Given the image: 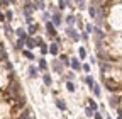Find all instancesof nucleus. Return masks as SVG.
<instances>
[{
  "label": "nucleus",
  "mask_w": 122,
  "mask_h": 119,
  "mask_svg": "<svg viewBox=\"0 0 122 119\" xmlns=\"http://www.w3.org/2000/svg\"><path fill=\"white\" fill-rule=\"evenodd\" d=\"M0 21H5V16H4L2 12H0Z\"/></svg>",
  "instance_id": "58836bf2"
},
{
  "label": "nucleus",
  "mask_w": 122,
  "mask_h": 119,
  "mask_svg": "<svg viewBox=\"0 0 122 119\" xmlns=\"http://www.w3.org/2000/svg\"><path fill=\"white\" fill-rule=\"evenodd\" d=\"M59 61H61V63H63L65 66H68V65H71V60H70V58H68L66 54H63V56H61V60H59Z\"/></svg>",
  "instance_id": "9d476101"
},
{
  "label": "nucleus",
  "mask_w": 122,
  "mask_h": 119,
  "mask_svg": "<svg viewBox=\"0 0 122 119\" xmlns=\"http://www.w3.org/2000/svg\"><path fill=\"white\" fill-rule=\"evenodd\" d=\"M85 112H86V116H93V111H92L90 107H86V111H85Z\"/></svg>",
  "instance_id": "f704fd0d"
},
{
  "label": "nucleus",
  "mask_w": 122,
  "mask_h": 119,
  "mask_svg": "<svg viewBox=\"0 0 122 119\" xmlns=\"http://www.w3.org/2000/svg\"><path fill=\"white\" fill-rule=\"evenodd\" d=\"M68 5H70V2H63V0L59 2V9H65V7H68Z\"/></svg>",
  "instance_id": "7c9ffc66"
},
{
  "label": "nucleus",
  "mask_w": 122,
  "mask_h": 119,
  "mask_svg": "<svg viewBox=\"0 0 122 119\" xmlns=\"http://www.w3.org/2000/svg\"><path fill=\"white\" fill-rule=\"evenodd\" d=\"M61 22H63V17H61V14L59 12H53V26L56 27V26H61Z\"/></svg>",
  "instance_id": "f03ea898"
},
{
  "label": "nucleus",
  "mask_w": 122,
  "mask_h": 119,
  "mask_svg": "<svg viewBox=\"0 0 122 119\" xmlns=\"http://www.w3.org/2000/svg\"><path fill=\"white\" fill-rule=\"evenodd\" d=\"M71 68H73L75 71H76V70H78V71L81 70V65H80V61H78L76 58H73V60H71Z\"/></svg>",
  "instance_id": "423d86ee"
},
{
  "label": "nucleus",
  "mask_w": 122,
  "mask_h": 119,
  "mask_svg": "<svg viewBox=\"0 0 122 119\" xmlns=\"http://www.w3.org/2000/svg\"><path fill=\"white\" fill-rule=\"evenodd\" d=\"M25 46H27L29 49H32V48L36 46V41H34V39H30V38H27V39H25Z\"/></svg>",
  "instance_id": "1a4fd4ad"
},
{
  "label": "nucleus",
  "mask_w": 122,
  "mask_h": 119,
  "mask_svg": "<svg viewBox=\"0 0 122 119\" xmlns=\"http://www.w3.org/2000/svg\"><path fill=\"white\" fill-rule=\"evenodd\" d=\"M46 31H48V34H49V36H53V38H56V36H58L56 27L53 26V22H46Z\"/></svg>",
  "instance_id": "7ed1b4c3"
},
{
  "label": "nucleus",
  "mask_w": 122,
  "mask_h": 119,
  "mask_svg": "<svg viewBox=\"0 0 122 119\" xmlns=\"http://www.w3.org/2000/svg\"><path fill=\"white\" fill-rule=\"evenodd\" d=\"M15 34H17V36H19V39H22V41H25V39H27V32L24 31L22 27H19L17 31H15Z\"/></svg>",
  "instance_id": "39448f33"
},
{
  "label": "nucleus",
  "mask_w": 122,
  "mask_h": 119,
  "mask_svg": "<svg viewBox=\"0 0 122 119\" xmlns=\"http://www.w3.org/2000/svg\"><path fill=\"white\" fill-rule=\"evenodd\" d=\"M105 85H107V87H109V90H112V92H114V90H117V88H119V85H117L115 82H112V80H109V78H107V80H105Z\"/></svg>",
  "instance_id": "20e7f679"
},
{
  "label": "nucleus",
  "mask_w": 122,
  "mask_h": 119,
  "mask_svg": "<svg viewBox=\"0 0 122 119\" xmlns=\"http://www.w3.org/2000/svg\"><path fill=\"white\" fill-rule=\"evenodd\" d=\"M29 75L32 77V78H36V77H37V68H36V66H30V68H29Z\"/></svg>",
  "instance_id": "f8f14e48"
},
{
  "label": "nucleus",
  "mask_w": 122,
  "mask_h": 119,
  "mask_svg": "<svg viewBox=\"0 0 122 119\" xmlns=\"http://www.w3.org/2000/svg\"><path fill=\"white\" fill-rule=\"evenodd\" d=\"M93 116H95V119H103V117H102V114H100V112H95V114H93Z\"/></svg>",
  "instance_id": "c9c22d12"
},
{
  "label": "nucleus",
  "mask_w": 122,
  "mask_h": 119,
  "mask_svg": "<svg viewBox=\"0 0 122 119\" xmlns=\"http://www.w3.org/2000/svg\"><path fill=\"white\" fill-rule=\"evenodd\" d=\"M5 19H9V21H12V12H10V10H9V12L5 14Z\"/></svg>",
  "instance_id": "72a5a7b5"
},
{
  "label": "nucleus",
  "mask_w": 122,
  "mask_h": 119,
  "mask_svg": "<svg viewBox=\"0 0 122 119\" xmlns=\"http://www.w3.org/2000/svg\"><path fill=\"white\" fill-rule=\"evenodd\" d=\"M41 53H42V54H46V53H49L48 46H41Z\"/></svg>",
  "instance_id": "2f4dec72"
},
{
  "label": "nucleus",
  "mask_w": 122,
  "mask_h": 119,
  "mask_svg": "<svg viewBox=\"0 0 122 119\" xmlns=\"http://www.w3.org/2000/svg\"><path fill=\"white\" fill-rule=\"evenodd\" d=\"M66 88H68L70 92H75V85H73V82H68V83H66Z\"/></svg>",
  "instance_id": "5701e85b"
},
{
  "label": "nucleus",
  "mask_w": 122,
  "mask_h": 119,
  "mask_svg": "<svg viewBox=\"0 0 122 119\" xmlns=\"http://www.w3.org/2000/svg\"><path fill=\"white\" fill-rule=\"evenodd\" d=\"M78 9H85V2H78Z\"/></svg>",
  "instance_id": "e433bc0d"
},
{
  "label": "nucleus",
  "mask_w": 122,
  "mask_h": 119,
  "mask_svg": "<svg viewBox=\"0 0 122 119\" xmlns=\"http://www.w3.org/2000/svg\"><path fill=\"white\" fill-rule=\"evenodd\" d=\"M46 68H48V63H46L44 58H41L39 60V70H46Z\"/></svg>",
  "instance_id": "ddd939ff"
},
{
  "label": "nucleus",
  "mask_w": 122,
  "mask_h": 119,
  "mask_svg": "<svg viewBox=\"0 0 122 119\" xmlns=\"http://www.w3.org/2000/svg\"><path fill=\"white\" fill-rule=\"evenodd\" d=\"M90 109L97 112V109H98V106H97V102H93V100H90Z\"/></svg>",
  "instance_id": "4be33fe9"
},
{
  "label": "nucleus",
  "mask_w": 122,
  "mask_h": 119,
  "mask_svg": "<svg viewBox=\"0 0 122 119\" xmlns=\"http://www.w3.org/2000/svg\"><path fill=\"white\" fill-rule=\"evenodd\" d=\"M66 78H68V82H71V80L75 78V73H73V71H70V73H66Z\"/></svg>",
  "instance_id": "c85d7f7f"
},
{
  "label": "nucleus",
  "mask_w": 122,
  "mask_h": 119,
  "mask_svg": "<svg viewBox=\"0 0 122 119\" xmlns=\"http://www.w3.org/2000/svg\"><path fill=\"white\" fill-rule=\"evenodd\" d=\"M32 7H34L36 10H37V9H39V10H42V9H44V2H34V4H32Z\"/></svg>",
  "instance_id": "2eb2a0df"
},
{
  "label": "nucleus",
  "mask_w": 122,
  "mask_h": 119,
  "mask_svg": "<svg viewBox=\"0 0 122 119\" xmlns=\"http://www.w3.org/2000/svg\"><path fill=\"white\" fill-rule=\"evenodd\" d=\"M93 94H95L97 97H100V94H102V92H100V85H98V83H95V85H93Z\"/></svg>",
  "instance_id": "a211bd4d"
},
{
  "label": "nucleus",
  "mask_w": 122,
  "mask_h": 119,
  "mask_svg": "<svg viewBox=\"0 0 122 119\" xmlns=\"http://www.w3.org/2000/svg\"><path fill=\"white\" fill-rule=\"evenodd\" d=\"M53 68L56 70V71H63V68H61V61H59V60H54V61H53Z\"/></svg>",
  "instance_id": "6e6552de"
},
{
  "label": "nucleus",
  "mask_w": 122,
  "mask_h": 119,
  "mask_svg": "<svg viewBox=\"0 0 122 119\" xmlns=\"http://www.w3.org/2000/svg\"><path fill=\"white\" fill-rule=\"evenodd\" d=\"M78 53H80V58H81V60H83V58L86 56V51H85L83 48H80V49H78Z\"/></svg>",
  "instance_id": "cd10ccee"
},
{
  "label": "nucleus",
  "mask_w": 122,
  "mask_h": 119,
  "mask_svg": "<svg viewBox=\"0 0 122 119\" xmlns=\"http://www.w3.org/2000/svg\"><path fill=\"white\" fill-rule=\"evenodd\" d=\"M88 12H90V17H92V19H95V17H97V5H90Z\"/></svg>",
  "instance_id": "0eeeda50"
},
{
  "label": "nucleus",
  "mask_w": 122,
  "mask_h": 119,
  "mask_svg": "<svg viewBox=\"0 0 122 119\" xmlns=\"http://www.w3.org/2000/svg\"><path fill=\"white\" fill-rule=\"evenodd\" d=\"M56 106H58V109H61V111H66V104H65L63 100H56Z\"/></svg>",
  "instance_id": "4468645a"
},
{
  "label": "nucleus",
  "mask_w": 122,
  "mask_h": 119,
  "mask_svg": "<svg viewBox=\"0 0 122 119\" xmlns=\"http://www.w3.org/2000/svg\"><path fill=\"white\" fill-rule=\"evenodd\" d=\"M110 104H112L114 107H117V104H119V99H117V97H112V99H110Z\"/></svg>",
  "instance_id": "bb28decb"
},
{
  "label": "nucleus",
  "mask_w": 122,
  "mask_h": 119,
  "mask_svg": "<svg viewBox=\"0 0 122 119\" xmlns=\"http://www.w3.org/2000/svg\"><path fill=\"white\" fill-rule=\"evenodd\" d=\"M107 119H110V117H107Z\"/></svg>",
  "instance_id": "a19ab883"
},
{
  "label": "nucleus",
  "mask_w": 122,
  "mask_h": 119,
  "mask_svg": "<svg viewBox=\"0 0 122 119\" xmlns=\"http://www.w3.org/2000/svg\"><path fill=\"white\" fill-rule=\"evenodd\" d=\"M119 119H122V112H119Z\"/></svg>",
  "instance_id": "ea45409f"
},
{
  "label": "nucleus",
  "mask_w": 122,
  "mask_h": 119,
  "mask_svg": "<svg viewBox=\"0 0 122 119\" xmlns=\"http://www.w3.org/2000/svg\"><path fill=\"white\" fill-rule=\"evenodd\" d=\"M20 119H34V116H32V112H30V111H27V112H24L22 114V117Z\"/></svg>",
  "instance_id": "6ab92c4d"
},
{
  "label": "nucleus",
  "mask_w": 122,
  "mask_h": 119,
  "mask_svg": "<svg viewBox=\"0 0 122 119\" xmlns=\"http://www.w3.org/2000/svg\"><path fill=\"white\" fill-rule=\"evenodd\" d=\"M58 51H59V46H58L56 43L49 46V53H51V54H58Z\"/></svg>",
  "instance_id": "9b49d317"
},
{
  "label": "nucleus",
  "mask_w": 122,
  "mask_h": 119,
  "mask_svg": "<svg viewBox=\"0 0 122 119\" xmlns=\"http://www.w3.org/2000/svg\"><path fill=\"white\" fill-rule=\"evenodd\" d=\"M75 22H76V19H75L73 16H68V17H66V24H68L70 27H71V26H73Z\"/></svg>",
  "instance_id": "dca6fc26"
},
{
  "label": "nucleus",
  "mask_w": 122,
  "mask_h": 119,
  "mask_svg": "<svg viewBox=\"0 0 122 119\" xmlns=\"http://www.w3.org/2000/svg\"><path fill=\"white\" fill-rule=\"evenodd\" d=\"M81 68H83V70H85V71H86V73H88V71H90V65H88V63H85V65H83V66H81Z\"/></svg>",
  "instance_id": "473e14b6"
},
{
  "label": "nucleus",
  "mask_w": 122,
  "mask_h": 119,
  "mask_svg": "<svg viewBox=\"0 0 122 119\" xmlns=\"http://www.w3.org/2000/svg\"><path fill=\"white\" fill-rule=\"evenodd\" d=\"M24 56H25V58H29V60H34V54L30 53V51H24Z\"/></svg>",
  "instance_id": "a878e982"
},
{
  "label": "nucleus",
  "mask_w": 122,
  "mask_h": 119,
  "mask_svg": "<svg viewBox=\"0 0 122 119\" xmlns=\"http://www.w3.org/2000/svg\"><path fill=\"white\" fill-rule=\"evenodd\" d=\"M85 82L88 83V87H92V88H93V85H95V80H93V78H92L90 75H88V77L85 78Z\"/></svg>",
  "instance_id": "f3484780"
},
{
  "label": "nucleus",
  "mask_w": 122,
  "mask_h": 119,
  "mask_svg": "<svg viewBox=\"0 0 122 119\" xmlns=\"http://www.w3.org/2000/svg\"><path fill=\"white\" fill-rule=\"evenodd\" d=\"M81 39H85V41H86V39H88V34H86V32H81Z\"/></svg>",
  "instance_id": "4c0bfd02"
},
{
  "label": "nucleus",
  "mask_w": 122,
  "mask_h": 119,
  "mask_svg": "<svg viewBox=\"0 0 122 119\" xmlns=\"http://www.w3.org/2000/svg\"><path fill=\"white\" fill-rule=\"evenodd\" d=\"M24 44H25V41L19 39V41H17V49H22V48H24Z\"/></svg>",
  "instance_id": "393cba45"
},
{
  "label": "nucleus",
  "mask_w": 122,
  "mask_h": 119,
  "mask_svg": "<svg viewBox=\"0 0 122 119\" xmlns=\"http://www.w3.org/2000/svg\"><path fill=\"white\" fill-rule=\"evenodd\" d=\"M93 31H95V27L92 26V24H88V26H86V31H85V32H86V34H90V32H93Z\"/></svg>",
  "instance_id": "b1692460"
},
{
  "label": "nucleus",
  "mask_w": 122,
  "mask_h": 119,
  "mask_svg": "<svg viewBox=\"0 0 122 119\" xmlns=\"http://www.w3.org/2000/svg\"><path fill=\"white\" fill-rule=\"evenodd\" d=\"M42 80H44V85H48V87L51 85V77H49V75H44Z\"/></svg>",
  "instance_id": "aec40b11"
},
{
  "label": "nucleus",
  "mask_w": 122,
  "mask_h": 119,
  "mask_svg": "<svg viewBox=\"0 0 122 119\" xmlns=\"http://www.w3.org/2000/svg\"><path fill=\"white\" fill-rule=\"evenodd\" d=\"M66 34H70V38H71L73 41L81 39V34H78V31H75L73 27H66Z\"/></svg>",
  "instance_id": "f257e3e1"
},
{
  "label": "nucleus",
  "mask_w": 122,
  "mask_h": 119,
  "mask_svg": "<svg viewBox=\"0 0 122 119\" xmlns=\"http://www.w3.org/2000/svg\"><path fill=\"white\" fill-rule=\"evenodd\" d=\"M36 31H37V26H36V24L29 26V34H36Z\"/></svg>",
  "instance_id": "412c9836"
},
{
  "label": "nucleus",
  "mask_w": 122,
  "mask_h": 119,
  "mask_svg": "<svg viewBox=\"0 0 122 119\" xmlns=\"http://www.w3.org/2000/svg\"><path fill=\"white\" fill-rule=\"evenodd\" d=\"M5 32H7V36H12V32H14L12 29H10V26H9V24L5 26Z\"/></svg>",
  "instance_id": "c756f323"
}]
</instances>
